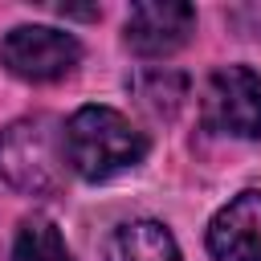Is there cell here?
Masks as SVG:
<instances>
[{
	"label": "cell",
	"instance_id": "6da1fadb",
	"mask_svg": "<svg viewBox=\"0 0 261 261\" xmlns=\"http://www.w3.org/2000/svg\"><path fill=\"white\" fill-rule=\"evenodd\" d=\"M147 159V135L114 106H82L65 122V163L90 184L114 179Z\"/></svg>",
	"mask_w": 261,
	"mask_h": 261
},
{
	"label": "cell",
	"instance_id": "7a4b0ae2",
	"mask_svg": "<svg viewBox=\"0 0 261 261\" xmlns=\"http://www.w3.org/2000/svg\"><path fill=\"white\" fill-rule=\"evenodd\" d=\"M65 167V126L53 114H24L0 130V175L20 196H57Z\"/></svg>",
	"mask_w": 261,
	"mask_h": 261
},
{
	"label": "cell",
	"instance_id": "3957f363",
	"mask_svg": "<svg viewBox=\"0 0 261 261\" xmlns=\"http://www.w3.org/2000/svg\"><path fill=\"white\" fill-rule=\"evenodd\" d=\"M200 118L216 135L261 139V73L249 65H220L204 82Z\"/></svg>",
	"mask_w": 261,
	"mask_h": 261
},
{
	"label": "cell",
	"instance_id": "277c9868",
	"mask_svg": "<svg viewBox=\"0 0 261 261\" xmlns=\"http://www.w3.org/2000/svg\"><path fill=\"white\" fill-rule=\"evenodd\" d=\"M82 61V41L49 24H16L0 41V65L20 82H57Z\"/></svg>",
	"mask_w": 261,
	"mask_h": 261
},
{
	"label": "cell",
	"instance_id": "5b68a950",
	"mask_svg": "<svg viewBox=\"0 0 261 261\" xmlns=\"http://www.w3.org/2000/svg\"><path fill=\"white\" fill-rule=\"evenodd\" d=\"M196 8L184 0H139L126 12V49L139 57H167L188 45Z\"/></svg>",
	"mask_w": 261,
	"mask_h": 261
},
{
	"label": "cell",
	"instance_id": "8992f818",
	"mask_svg": "<svg viewBox=\"0 0 261 261\" xmlns=\"http://www.w3.org/2000/svg\"><path fill=\"white\" fill-rule=\"evenodd\" d=\"M208 253L216 261H261V192H241L212 216Z\"/></svg>",
	"mask_w": 261,
	"mask_h": 261
},
{
	"label": "cell",
	"instance_id": "52a82bcc",
	"mask_svg": "<svg viewBox=\"0 0 261 261\" xmlns=\"http://www.w3.org/2000/svg\"><path fill=\"white\" fill-rule=\"evenodd\" d=\"M106 261H184L175 237L159 220H126L106 241Z\"/></svg>",
	"mask_w": 261,
	"mask_h": 261
},
{
	"label": "cell",
	"instance_id": "ba28073f",
	"mask_svg": "<svg viewBox=\"0 0 261 261\" xmlns=\"http://www.w3.org/2000/svg\"><path fill=\"white\" fill-rule=\"evenodd\" d=\"M8 261H73L69 245L61 237V228L49 216H24L12 241V257Z\"/></svg>",
	"mask_w": 261,
	"mask_h": 261
}]
</instances>
